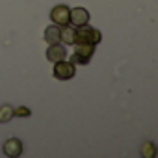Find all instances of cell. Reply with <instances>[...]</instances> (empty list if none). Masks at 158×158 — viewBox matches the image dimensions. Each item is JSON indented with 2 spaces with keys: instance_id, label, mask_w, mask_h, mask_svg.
<instances>
[{
  "instance_id": "1",
  "label": "cell",
  "mask_w": 158,
  "mask_h": 158,
  "mask_svg": "<svg viewBox=\"0 0 158 158\" xmlns=\"http://www.w3.org/2000/svg\"><path fill=\"white\" fill-rule=\"evenodd\" d=\"M101 39H102V34L93 26L82 24L74 28V45H97L101 43Z\"/></svg>"
},
{
  "instance_id": "2",
  "label": "cell",
  "mask_w": 158,
  "mask_h": 158,
  "mask_svg": "<svg viewBox=\"0 0 158 158\" xmlns=\"http://www.w3.org/2000/svg\"><path fill=\"white\" fill-rule=\"evenodd\" d=\"M52 74H54V78H58V80H71V78L76 74V71H74V63L65 61V60L54 61Z\"/></svg>"
},
{
  "instance_id": "3",
  "label": "cell",
  "mask_w": 158,
  "mask_h": 158,
  "mask_svg": "<svg viewBox=\"0 0 158 158\" xmlns=\"http://www.w3.org/2000/svg\"><path fill=\"white\" fill-rule=\"evenodd\" d=\"M69 13H71V10H69L67 6L60 4V6H54V8H52V11H50V19H52L54 24H58V26H65V24H69Z\"/></svg>"
},
{
  "instance_id": "4",
  "label": "cell",
  "mask_w": 158,
  "mask_h": 158,
  "mask_svg": "<svg viewBox=\"0 0 158 158\" xmlns=\"http://www.w3.org/2000/svg\"><path fill=\"white\" fill-rule=\"evenodd\" d=\"M88 21H89L88 10H84V8H73V10H71V13H69V23H71L73 26L88 24Z\"/></svg>"
},
{
  "instance_id": "5",
  "label": "cell",
  "mask_w": 158,
  "mask_h": 158,
  "mask_svg": "<svg viewBox=\"0 0 158 158\" xmlns=\"http://www.w3.org/2000/svg\"><path fill=\"white\" fill-rule=\"evenodd\" d=\"M65 56H67V48L63 45H60V43H52L47 48V60L52 61V63L60 61V60H65Z\"/></svg>"
},
{
  "instance_id": "6",
  "label": "cell",
  "mask_w": 158,
  "mask_h": 158,
  "mask_svg": "<svg viewBox=\"0 0 158 158\" xmlns=\"http://www.w3.org/2000/svg\"><path fill=\"white\" fill-rule=\"evenodd\" d=\"M23 141L21 139H17V138H10L6 143H4V154L6 156H11V158H15V156H21L23 154Z\"/></svg>"
},
{
  "instance_id": "7",
  "label": "cell",
  "mask_w": 158,
  "mask_h": 158,
  "mask_svg": "<svg viewBox=\"0 0 158 158\" xmlns=\"http://www.w3.org/2000/svg\"><path fill=\"white\" fill-rule=\"evenodd\" d=\"M60 41L63 45H74V26H60Z\"/></svg>"
},
{
  "instance_id": "8",
  "label": "cell",
  "mask_w": 158,
  "mask_h": 158,
  "mask_svg": "<svg viewBox=\"0 0 158 158\" xmlns=\"http://www.w3.org/2000/svg\"><path fill=\"white\" fill-rule=\"evenodd\" d=\"M45 41L48 45L60 43V26L58 24H50L48 28H45Z\"/></svg>"
},
{
  "instance_id": "9",
  "label": "cell",
  "mask_w": 158,
  "mask_h": 158,
  "mask_svg": "<svg viewBox=\"0 0 158 158\" xmlns=\"http://www.w3.org/2000/svg\"><path fill=\"white\" fill-rule=\"evenodd\" d=\"M93 52H95V45H74V54H78L80 58H84L88 61L91 60Z\"/></svg>"
},
{
  "instance_id": "10",
  "label": "cell",
  "mask_w": 158,
  "mask_h": 158,
  "mask_svg": "<svg viewBox=\"0 0 158 158\" xmlns=\"http://www.w3.org/2000/svg\"><path fill=\"white\" fill-rule=\"evenodd\" d=\"M11 117H13L11 104H2V106H0V123H8Z\"/></svg>"
},
{
  "instance_id": "11",
  "label": "cell",
  "mask_w": 158,
  "mask_h": 158,
  "mask_svg": "<svg viewBox=\"0 0 158 158\" xmlns=\"http://www.w3.org/2000/svg\"><path fill=\"white\" fill-rule=\"evenodd\" d=\"M141 156H143V158H154V156H156V147H154L152 141L143 143V147H141Z\"/></svg>"
},
{
  "instance_id": "12",
  "label": "cell",
  "mask_w": 158,
  "mask_h": 158,
  "mask_svg": "<svg viewBox=\"0 0 158 158\" xmlns=\"http://www.w3.org/2000/svg\"><path fill=\"white\" fill-rule=\"evenodd\" d=\"M13 115H17V117H30V110L24 108V106H19V108L13 110Z\"/></svg>"
},
{
  "instance_id": "13",
  "label": "cell",
  "mask_w": 158,
  "mask_h": 158,
  "mask_svg": "<svg viewBox=\"0 0 158 158\" xmlns=\"http://www.w3.org/2000/svg\"><path fill=\"white\" fill-rule=\"evenodd\" d=\"M69 61H71V63H74V65H88V63H89L88 60H84V58H80V56H78V54H73Z\"/></svg>"
}]
</instances>
